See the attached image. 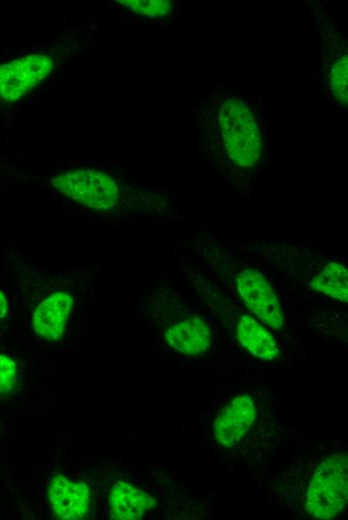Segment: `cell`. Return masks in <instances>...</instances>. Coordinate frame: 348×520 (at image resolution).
Returning a JSON list of instances; mask_svg holds the SVG:
<instances>
[{
  "instance_id": "obj_1",
  "label": "cell",
  "mask_w": 348,
  "mask_h": 520,
  "mask_svg": "<svg viewBox=\"0 0 348 520\" xmlns=\"http://www.w3.org/2000/svg\"><path fill=\"white\" fill-rule=\"evenodd\" d=\"M346 452L326 457L316 468L305 495L308 514L330 519L337 516L348 500V461Z\"/></svg>"
},
{
  "instance_id": "obj_2",
  "label": "cell",
  "mask_w": 348,
  "mask_h": 520,
  "mask_svg": "<svg viewBox=\"0 0 348 520\" xmlns=\"http://www.w3.org/2000/svg\"><path fill=\"white\" fill-rule=\"evenodd\" d=\"M58 193L94 211H111L120 203V187L111 175L94 169H79L50 179Z\"/></svg>"
},
{
  "instance_id": "obj_3",
  "label": "cell",
  "mask_w": 348,
  "mask_h": 520,
  "mask_svg": "<svg viewBox=\"0 0 348 520\" xmlns=\"http://www.w3.org/2000/svg\"><path fill=\"white\" fill-rule=\"evenodd\" d=\"M245 104L241 100L230 99L223 105L228 110L226 116L234 124L230 131H222V136L229 158L239 166L249 167L256 164L261 157L262 140L255 122L256 116L248 107L241 118Z\"/></svg>"
},
{
  "instance_id": "obj_4",
  "label": "cell",
  "mask_w": 348,
  "mask_h": 520,
  "mask_svg": "<svg viewBox=\"0 0 348 520\" xmlns=\"http://www.w3.org/2000/svg\"><path fill=\"white\" fill-rule=\"evenodd\" d=\"M53 58L44 53L25 55L0 65V98L14 102L32 92L54 69Z\"/></svg>"
},
{
  "instance_id": "obj_5",
  "label": "cell",
  "mask_w": 348,
  "mask_h": 520,
  "mask_svg": "<svg viewBox=\"0 0 348 520\" xmlns=\"http://www.w3.org/2000/svg\"><path fill=\"white\" fill-rule=\"evenodd\" d=\"M237 291L249 310L272 329L284 320L278 297L264 276L254 269H243L236 276Z\"/></svg>"
},
{
  "instance_id": "obj_6",
  "label": "cell",
  "mask_w": 348,
  "mask_h": 520,
  "mask_svg": "<svg viewBox=\"0 0 348 520\" xmlns=\"http://www.w3.org/2000/svg\"><path fill=\"white\" fill-rule=\"evenodd\" d=\"M256 418V404L248 395L233 398L216 416L214 436L226 448L235 447L248 433Z\"/></svg>"
},
{
  "instance_id": "obj_7",
  "label": "cell",
  "mask_w": 348,
  "mask_h": 520,
  "mask_svg": "<svg viewBox=\"0 0 348 520\" xmlns=\"http://www.w3.org/2000/svg\"><path fill=\"white\" fill-rule=\"evenodd\" d=\"M48 497L53 513L61 519H84L90 508V491L86 484L63 475L52 479Z\"/></svg>"
},
{
  "instance_id": "obj_8",
  "label": "cell",
  "mask_w": 348,
  "mask_h": 520,
  "mask_svg": "<svg viewBox=\"0 0 348 520\" xmlns=\"http://www.w3.org/2000/svg\"><path fill=\"white\" fill-rule=\"evenodd\" d=\"M73 306V297L57 291L39 303L33 314V328L47 340H59L66 328Z\"/></svg>"
},
{
  "instance_id": "obj_9",
  "label": "cell",
  "mask_w": 348,
  "mask_h": 520,
  "mask_svg": "<svg viewBox=\"0 0 348 520\" xmlns=\"http://www.w3.org/2000/svg\"><path fill=\"white\" fill-rule=\"evenodd\" d=\"M208 321L200 316H188L169 326L164 337L174 350L188 355H198L211 345L212 336Z\"/></svg>"
},
{
  "instance_id": "obj_10",
  "label": "cell",
  "mask_w": 348,
  "mask_h": 520,
  "mask_svg": "<svg viewBox=\"0 0 348 520\" xmlns=\"http://www.w3.org/2000/svg\"><path fill=\"white\" fill-rule=\"evenodd\" d=\"M155 506L156 500L150 494L126 482H117L109 493L113 519H140Z\"/></svg>"
},
{
  "instance_id": "obj_11",
  "label": "cell",
  "mask_w": 348,
  "mask_h": 520,
  "mask_svg": "<svg viewBox=\"0 0 348 520\" xmlns=\"http://www.w3.org/2000/svg\"><path fill=\"white\" fill-rule=\"evenodd\" d=\"M236 335L242 346L254 356L265 360H273L278 356L279 351L274 338L254 318L243 315L238 322Z\"/></svg>"
},
{
  "instance_id": "obj_12",
  "label": "cell",
  "mask_w": 348,
  "mask_h": 520,
  "mask_svg": "<svg viewBox=\"0 0 348 520\" xmlns=\"http://www.w3.org/2000/svg\"><path fill=\"white\" fill-rule=\"evenodd\" d=\"M310 286L333 299L347 301L348 273L346 268L337 262L327 263L312 279Z\"/></svg>"
},
{
  "instance_id": "obj_13",
  "label": "cell",
  "mask_w": 348,
  "mask_h": 520,
  "mask_svg": "<svg viewBox=\"0 0 348 520\" xmlns=\"http://www.w3.org/2000/svg\"><path fill=\"white\" fill-rule=\"evenodd\" d=\"M118 2L128 7L131 12L149 18L162 17L172 9L171 2L166 0H126Z\"/></svg>"
},
{
  "instance_id": "obj_14",
  "label": "cell",
  "mask_w": 348,
  "mask_h": 520,
  "mask_svg": "<svg viewBox=\"0 0 348 520\" xmlns=\"http://www.w3.org/2000/svg\"><path fill=\"white\" fill-rule=\"evenodd\" d=\"M17 380V367L8 356L0 354V393L10 392Z\"/></svg>"
},
{
  "instance_id": "obj_15",
  "label": "cell",
  "mask_w": 348,
  "mask_h": 520,
  "mask_svg": "<svg viewBox=\"0 0 348 520\" xmlns=\"http://www.w3.org/2000/svg\"><path fill=\"white\" fill-rule=\"evenodd\" d=\"M331 76V87L335 97L340 98L342 94L347 99V56L335 63Z\"/></svg>"
},
{
  "instance_id": "obj_16",
  "label": "cell",
  "mask_w": 348,
  "mask_h": 520,
  "mask_svg": "<svg viewBox=\"0 0 348 520\" xmlns=\"http://www.w3.org/2000/svg\"><path fill=\"white\" fill-rule=\"evenodd\" d=\"M8 312V303L4 293L0 290V319L4 318Z\"/></svg>"
}]
</instances>
